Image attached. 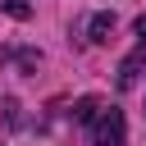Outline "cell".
Returning a JSON list of instances; mask_svg holds the SVG:
<instances>
[{"label":"cell","instance_id":"6da1fadb","mask_svg":"<svg viewBox=\"0 0 146 146\" xmlns=\"http://www.w3.org/2000/svg\"><path fill=\"white\" fill-rule=\"evenodd\" d=\"M123 110H100L96 119H91V128H87V141L91 146H123Z\"/></svg>","mask_w":146,"mask_h":146},{"label":"cell","instance_id":"7a4b0ae2","mask_svg":"<svg viewBox=\"0 0 146 146\" xmlns=\"http://www.w3.org/2000/svg\"><path fill=\"white\" fill-rule=\"evenodd\" d=\"M141 73H146V46H141L137 55H128V59L119 64V87H123V91H132V87L141 82Z\"/></svg>","mask_w":146,"mask_h":146},{"label":"cell","instance_id":"3957f363","mask_svg":"<svg viewBox=\"0 0 146 146\" xmlns=\"http://www.w3.org/2000/svg\"><path fill=\"white\" fill-rule=\"evenodd\" d=\"M110 32H114V14H96L91 18V41H110Z\"/></svg>","mask_w":146,"mask_h":146},{"label":"cell","instance_id":"277c9868","mask_svg":"<svg viewBox=\"0 0 146 146\" xmlns=\"http://www.w3.org/2000/svg\"><path fill=\"white\" fill-rule=\"evenodd\" d=\"M0 9H5L9 18H32V5H27V0H0Z\"/></svg>","mask_w":146,"mask_h":146},{"label":"cell","instance_id":"5b68a950","mask_svg":"<svg viewBox=\"0 0 146 146\" xmlns=\"http://www.w3.org/2000/svg\"><path fill=\"white\" fill-rule=\"evenodd\" d=\"M91 114H96V100H91V96H87V100H78V110H73V119H91Z\"/></svg>","mask_w":146,"mask_h":146},{"label":"cell","instance_id":"8992f818","mask_svg":"<svg viewBox=\"0 0 146 146\" xmlns=\"http://www.w3.org/2000/svg\"><path fill=\"white\" fill-rule=\"evenodd\" d=\"M137 36H141V46H146V14L137 18Z\"/></svg>","mask_w":146,"mask_h":146}]
</instances>
